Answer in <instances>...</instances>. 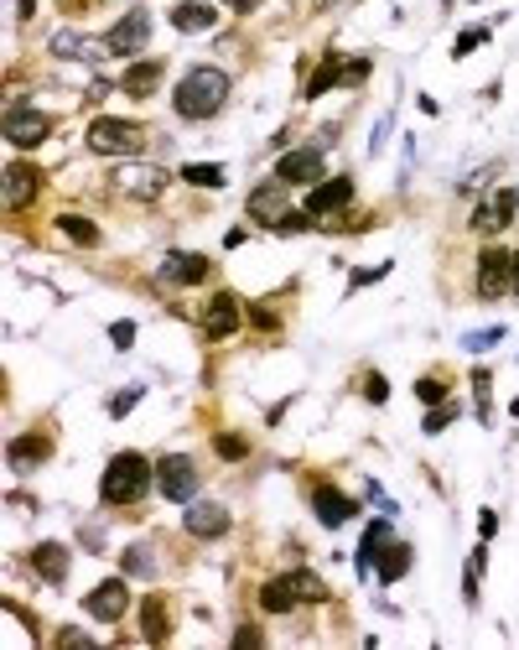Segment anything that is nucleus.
<instances>
[{"label":"nucleus","mask_w":519,"mask_h":650,"mask_svg":"<svg viewBox=\"0 0 519 650\" xmlns=\"http://www.w3.org/2000/svg\"><path fill=\"white\" fill-rule=\"evenodd\" d=\"M224 99H228L224 68H192L182 84H177V94H171V105H177L182 120H213V115L224 109Z\"/></svg>","instance_id":"1"},{"label":"nucleus","mask_w":519,"mask_h":650,"mask_svg":"<svg viewBox=\"0 0 519 650\" xmlns=\"http://www.w3.org/2000/svg\"><path fill=\"white\" fill-rule=\"evenodd\" d=\"M151 484H156V468H151L141 453H120V458H109V468H104L99 495H104V504H135Z\"/></svg>","instance_id":"2"},{"label":"nucleus","mask_w":519,"mask_h":650,"mask_svg":"<svg viewBox=\"0 0 519 650\" xmlns=\"http://www.w3.org/2000/svg\"><path fill=\"white\" fill-rule=\"evenodd\" d=\"M88 151L94 156H135V151L145 146V130L135 126V120H115V115H99L94 126H88Z\"/></svg>","instance_id":"3"},{"label":"nucleus","mask_w":519,"mask_h":650,"mask_svg":"<svg viewBox=\"0 0 519 650\" xmlns=\"http://www.w3.org/2000/svg\"><path fill=\"white\" fill-rule=\"evenodd\" d=\"M109 183H115V193L135 198V203H156V198L171 188V172H166V167H151V162H120Z\"/></svg>","instance_id":"4"},{"label":"nucleus","mask_w":519,"mask_h":650,"mask_svg":"<svg viewBox=\"0 0 519 650\" xmlns=\"http://www.w3.org/2000/svg\"><path fill=\"white\" fill-rule=\"evenodd\" d=\"M156 489H162V500L192 504V495H198V463L187 458V453H166L156 463Z\"/></svg>","instance_id":"5"},{"label":"nucleus","mask_w":519,"mask_h":650,"mask_svg":"<svg viewBox=\"0 0 519 650\" xmlns=\"http://www.w3.org/2000/svg\"><path fill=\"white\" fill-rule=\"evenodd\" d=\"M145 42H151V16H145V11H130L125 22L109 26V37H104V52H115V58H135Z\"/></svg>","instance_id":"6"},{"label":"nucleus","mask_w":519,"mask_h":650,"mask_svg":"<svg viewBox=\"0 0 519 650\" xmlns=\"http://www.w3.org/2000/svg\"><path fill=\"white\" fill-rule=\"evenodd\" d=\"M83 608H88L94 619H104V625H120L125 608H130V588H125V578H104L99 588H88Z\"/></svg>","instance_id":"7"},{"label":"nucleus","mask_w":519,"mask_h":650,"mask_svg":"<svg viewBox=\"0 0 519 650\" xmlns=\"http://www.w3.org/2000/svg\"><path fill=\"white\" fill-rule=\"evenodd\" d=\"M47 115H37V109H26V105H11L5 109V141L11 146H21V151H32V146H42L47 141Z\"/></svg>","instance_id":"8"},{"label":"nucleus","mask_w":519,"mask_h":650,"mask_svg":"<svg viewBox=\"0 0 519 650\" xmlns=\"http://www.w3.org/2000/svg\"><path fill=\"white\" fill-rule=\"evenodd\" d=\"M514 292V271H509V255L504 250H483L477 255V297L494 302V297Z\"/></svg>","instance_id":"9"},{"label":"nucleus","mask_w":519,"mask_h":650,"mask_svg":"<svg viewBox=\"0 0 519 650\" xmlns=\"http://www.w3.org/2000/svg\"><path fill=\"white\" fill-rule=\"evenodd\" d=\"M275 177H281L286 188H301V183H322V151H317V146L286 151V156L275 162Z\"/></svg>","instance_id":"10"},{"label":"nucleus","mask_w":519,"mask_h":650,"mask_svg":"<svg viewBox=\"0 0 519 650\" xmlns=\"http://www.w3.org/2000/svg\"><path fill=\"white\" fill-rule=\"evenodd\" d=\"M249 219H255V224H270V230H275V224H281V219H286V183H281V177H275V183H260V188L249 193Z\"/></svg>","instance_id":"11"},{"label":"nucleus","mask_w":519,"mask_h":650,"mask_svg":"<svg viewBox=\"0 0 519 650\" xmlns=\"http://www.w3.org/2000/svg\"><path fill=\"white\" fill-rule=\"evenodd\" d=\"M239 323H245V307H239L234 292H218L213 302H208V313H203V334L208 338H228Z\"/></svg>","instance_id":"12"},{"label":"nucleus","mask_w":519,"mask_h":650,"mask_svg":"<svg viewBox=\"0 0 519 650\" xmlns=\"http://www.w3.org/2000/svg\"><path fill=\"white\" fill-rule=\"evenodd\" d=\"M182 525L192 531V536H203V542H218V536L228 531V510L224 504H213V500H192Z\"/></svg>","instance_id":"13"},{"label":"nucleus","mask_w":519,"mask_h":650,"mask_svg":"<svg viewBox=\"0 0 519 650\" xmlns=\"http://www.w3.org/2000/svg\"><path fill=\"white\" fill-rule=\"evenodd\" d=\"M514 203H519V193H509V188H498L494 198H483L477 203V213H473V230L477 234H498L509 219H514Z\"/></svg>","instance_id":"14"},{"label":"nucleus","mask_w":519,"mask_h":650,"mask_svg":"<svg viewBox=\"0 0 519 650\" xmlns=\"http://www.w3.org/2000/svg\"><path fill=\"white\" fill-rule=\"evenodd\" d=\"M208 271H213V260H208V255H187V250L162 255V281H177V287H198Z\"/></svg>","instance_id":"15"},{"label":"nucleus","mask_w":519,"mask_h":650,"mask_svg":"<svg viewBox=\"0 0 519 650\" xmlns=\"http://www.w3.org/2000/svg\"><path fill=\"white\" fill-rule=\"evenodd\" d=\"M42 193V172L26 167V162H11L5 167V209H21V203H32Z\"/></svg>","instance_id":"16"},{"label":"nucleus","mask_w":519,"mask_h":650,"mask_svg":"<svg viewBox=\"0 0 519 650\" xmlns=\"http://www.w3.org/2000/svg\"><path fill=\"white\" fill-rule=\"evenodd\" d=\"M162 73H166L162 58H141L135 68H125V73H120V89H125V94H135V99H145V94H156V89H162Z\"/></svg>","instance_id":"17"},{"label":"nucleus","mask_w":519,"mask_h":650,"mask_svg":"<svg viewBox=\"0 0 519 650\" xmlns=\"http://www.w3.org/2000/svg\"><path fill=\"white\" fill-rule=\"evenodd\" d=\"M348 198H353V183H348V177L317 183V188L307 193V213H338V209H348Z\"/></svg>","instance_id":"18"},{"label":"nucleus","mask_w":519,"mask_h":650,"mask_svg":"<svg viewBox=\"0 0 519 650\" xmlns=\"http://www.w3.org/2000/svg\"><path fill=\"white\" fill-rule=\"evenodd\" d=\"M171 26L187 32V37H192V32H213V26H218V11H213L208 0H182V5L171 11Z\"/></svg>","instance_id":"19"},{"label":"nucleus","mask_w":519,"mask_h":650,"mask_svg":"<svg viewBox=\"0 0 519 650\" xmlns=\"http://www.w3.org/2000/svg\"><path fill=\"white\" fill-rule=\"evenodd\" d=\"M394 542V531H390V521L379 515V521H369V531H364V546H358V572L369 578L374 567H379V551Z\"/></svg>","instance_id":"20"},{"label":"nucleus","mask_w":519,"mask_h":650,"mask_svg":"<svg viewBox=\"0 0 519 650\" xmlns=\"http://www.w3.org/2000/svg\"><path fill=\"white\" fill-rule=\"evenodd\" d=\"M32 567H37L47 583H62V578H68V546L62 542H37L32 546Z\"/></svg>","instance_id":"21"},{"label":"nucleus","mask_w":519,"mask_h":650,"mask_svg":"<svg viewBox=\"0 0 519 650\" xmlns=\"http://www.w3.org/2000/svg\"><path fill=\"white\" fill-rule=\"evenodd\" d=\"M311 510H317L322 525H343V521H353L358 504H353L348 495H338V489H317V495H311Z\"/></svg>","instance_id":"22"},{"label":"nucleus","mask_w":519,"mask_h":650,"mask_svg":"<svg viewBox=\"0 0 519 650\" xmlns=\"http://www.w3.org/2000/svg\"><path fill=\"white\" fill-rule=\"evenodd\" d=\"M411 562H415L411 546H405V542H390L385 551H379V567H374V572H379V583H394V578H405V572H411Z\"/></svg>","instance_id":"23"},{"label":"nucleus","mask_w":519,"mask_h":650,"mask_svg":"<svg viewBox=\"0 0 519 650\" xmlns=\"http://www.w3.org/2000/svg\"><path fill=\"white\" fill-rule=\"evenodd\" d=\"M141 629H145V640H151V645H162L166 635H171V614H166L162 598H145V604H141Z\"/></svg>","instance_id":"24"},{"label":"nucleus","mask_w":519,"mask_h":650,"mask_svg":"<svg viewBox=\"0 0 519 650\" xmlns=\"http://www.w3.org/2000/svg\"><path fill=\"white\" fill-rule=\"evenodd\" d=\"M286 578H291V593H296V604H328V583H322L317 572L296 567V572H286Z\"/></svg>","instance_id":"25"},{"label":"nucleus","mask_w":519,"mask_h":650,"mask_svg":"<svg viewBox=\"0 0 519 650\" xmlns=\"http://www.w3.org/2000/svg\"><path fill=\"white\" fill-rule=\"evenodd\" d=\"M291 604H296V593H291V578H270V583L260 588V608H265V614H286Z\"/></svg>","instance_id":"26"},{"label":"nucleus","mask_w":519,"mask_h":650,"mask_svg":"<svg viewBox=\"0 0 519 650\" xmlns=\"http://www.w3.org/2000/svg\"><path fill=\"white\" fill-rule=\"evenodd\" d=\"M120 567L130 572V578H151V572H156V551H151L145 542L125 546V551H120Z\"/></svg>","instance_id":"27"},{"label":"nucleus","mask_w":519,"mask_h":650,"mask_svg":"<svg viewBox=\"0 0 519 650\" xmlns=\"http://www.w3.org/2000/svg\"><path fill=\"white\" fill-rule=\"evenodd\" d=\"M332 84H343V63H338V58H322V63H317V73H311V84H307V99H322V94H328Z\"/></svg>","instance_id":"28"},{"label":"nucleus","mask_w":519,"mask_h":650,"mask_svg":"<svg viewBox=\"0 0 519 650\" xmlns=\"http://www.w3.org/2000/svg\"><path fill=\"white\" fill-rule=\"evenodd\" d=\"M47 453H52L47 438H16L11 442V463H16V468H32V463H42Z\"/></svg>","instance_id":"29"},{"label":"nucleus","mask_w":519,"mask_h":650,"mask_svg":"<svg viewBox=\"0 0 519 650\" xmlns=\"http://www.w3.org/2000/svg\"><path fill=\"white\" fill-rule=\"evenodd\" d=\"M58 230L68 234L73 245H83V250H94V245H99V230H94L88 219H79V213H62V219H58Z\"/></svg>","instance_id":"30"},{"label":"nucleus","mask_w":519,"mask_h":650,"mask_svg":"<svg viewBox=\"0 0 519 650\" xmlns=\"http://www.w3.org/2000/svg\"><path fill=\"white\" fill-rule=\"evenodd\" d=\"M182 183H192V188H224V167H203V162H192V167H182Z\"/></svg>","instance_id":"31"},{"label":"nucleus","mask_w":519,"mask_h":650,"mask_svg":"<svg viewBox=\"0 0 519 650\" xmlns=\"http://www.w3.org/2000/svg\"><path fill=\"white\" fill-rule=\"evenodd\" d=\"M213 453H218V458H228V463H239V458L249 453V442L234 438V432H218V438H213Z\"/></svg>","instance_id":"32"},{"label":"nucleus","mask_w":519,"mask_h":650,"mask_svg":"<svg viewBox=\"0 0 519 650\" xmlns=\"http://www.w3.org/2000/svg\"><path fill=\"white\" fill-rule=\"evenodd\" d=\"M52 52H58V58H83L88 42H83L79 32H58V37H52Z\"/></svg>","instance_id":"33"},{"label":"nucleus","mask_w":519,"mask_h":650,"mask_svg":"<svg viewBox=\"0 0 519 650\" xmlns=\"http://www.w3.org/2000/svg\"><path fill=\"white\" fill-rule=\"evenodd\" d=\"M477 42H488V26H468L462 37H457V47H452V58H468Z\"/></svg>","instance_id":"34"},{"label":"nucleus","mask_w":519,"mask_h":650,"mask_svg":"<svg viewBox=\"0 0 519 650\" xmlns=\"http://www.w3.org/2000/svg\"><path fill=\"white\" fill-rule=\"evenodd\" d=\"M369 58H353V63H343V84H364V79H369Z\"/></svg>","instance_id":"35"},{"label":"nucleus","mask_w":519,"mask_h":650,"mask_svg":"<svg viewBox=\"0 0 519 650\" xmlns=\"http://www.w3.org/2000/svg\"><path fill=\"white\" fill-rule=\"evenodd\" d=\"M307 230H311V219H307V213H286V219L275 224V234H307Z\"/></svg>","instance_id":"36"},{"label":"nucleus","mask_w":519,"mask_h":650,"mask_svg":"<svg viewBox=\"0 0 519 650\" xmlns=\"http://www.w3.org/2000/svg\"><path fill=\"white\" fill-rule=\"evenodd\" d=\"M498 338H504V328H483V334H468L462 344H468V349H494Z\"/></svg>","instance_id":"37"},{"label":"nucleus","mask_w":519,"mask_h":650,"mask_svg":"<svg viewBox=\"0 0 519 650\" xmlns=\"http://www.w3.org/2000/svg\"><path fill=\"white\" fill-rule=\"evenodd\" d=\"M109 344H115V349H130V344H135V323H115V328H109Z\"/></svg>","instance_id":"38"},{"label":"nucleus","mask_w":519,"mask_h":650,"mask_svg":"<svg viewBox=\"0 0 519 650\" xmlns=\"http://www.w3.org/2000/svg\"><path fill=\"white\" fill-rule=\"evenodd\" d=\"M364 396H369L374 406H385V396H390V385H385V375H369V380H364Z\"/></svg>","instance_id":"39"},{"label":"nucleus","mask_w":519,"mask_h":650,"mask_svg":"<svg viewBox=\"0 0 519 650\" xmlns=\"http://www.w3.org/2000/svg\"><path fill=\"white\" fill-rule=\"evenodd\" d=\"M58 645H62V650H88L94 640H88L83 629H62V635H58Z\"/></svg>","instance_id":"40"},{"label":"nucleus","mask_w":519,"mask_h":650,"mask_svg":"<svg viewBox=\"0 0 519 650\" xmlns=\"http://www.w3.org/2000/svg\"><path fill=\"white\" fill-rule=\"evenodd\" d=\"M452 417H457V406H436L431 417H426V432H441V427H447Z\"/></svg>","instance_id":"41"},{"label":"nucleus","mask_w":519,"mask_h":650,"mask_svg":"<svg viewBox=\"0 0 519 650\" xmlns=\"http://www.w3.org/2000/svg\"><path fill=\"white\" fill-rule=\"evenodd\" d=\"M415 396H421V400H431V406H436V400L447 396V391H441V380H421V385H415Z\"/></svg>","instance_id":"42"},{"label":"nucleus","mask_w":519,"mask_h":650,"mask_svg":"<svg viewBox=\"0 0 519 650\" xmlns=\"http://www.w3.org/2000/svg\"><path fill=\"white\" fill-rule=\"evenodd\" d=\"M135 400H141V391H125V396H115V400H109V417H125Z\"/></svg>","instance_id":"43"},{"label":"nucleus","mask_w":519,"mask_h":650,"mask_svg":"<svg viewBox=\"0 0 519 650\" xmlns=\"http://www.w3.org/2000/svg\"><path fill=\"white\" fill-rule=\"evenodd\" d=\"M477 531H483V536H494V531H498V515H494V510H483V515H477Z\"/></svg>","instance_id":"44"},{"label":"nucleus","mask_w":519,"mask_h":650,"mask_svg":"<svg viewBox=\"0 0 519 650\" xmlns=\"http://www.w3.org/2000/svg\"><path fill=\"white\" fill-rule=\"evenodd\" d=\"M234 645L245 650V645H260V629H239V635H234Z\"/></svg>","instance_id":"45"},{"label":"nucleus","mask_w":519,"mask_h":650,"mask_svg":"<svg viewBox=\"0 0 519 650\" xmlns=\"http://www.w3.org/2000/svg\"><path fill=\"white\" fill-rule=\"evenodd\" d=\"M228 5H234V11H255V5H260V0H228Z\"/></svg>","instance_id":"46"},{"label":"nucleus","mask_w":519,"mask_h":650,"mask_svg":"<svg viewBox=\"0 0 519 650\" xmlns=\"http://www.w3.org/2000/svg\"><path fill=\"white\" fill-rule=\"evenodd\" d=\"M509 271H514V292H519V255H509Z\"/></svg>","instance_id":"47"},{"label":"nucleus","mask_w":519,"mask_h":650,"mask_svg":"<svg viewBox=\"0 0 519 650\" xmlns=\"http://www.w3.org/2000/svg\"><path fill=\"white\" fill-rule=\"evenodd\" d=\"M322 5H332V0H322Z\"/></svg>","instance_id":"48"}]
</instances>
